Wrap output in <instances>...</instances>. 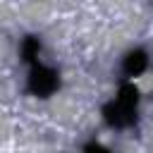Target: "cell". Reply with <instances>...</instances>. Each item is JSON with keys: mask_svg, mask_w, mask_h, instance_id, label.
I'll return each mask as SVG.
<instances>
[{"mask_svg": "<svg viewBox=\"0 0 153 153\" xmlns=\"http://www.w3.org/2000/svg\"><path fill=\"white\" fill-rule=\"evenodd\" d=\"M84 153H110L105 146H100V143H86L84 146Z\"/></svg>", "mask_w": 153, "mask_h": 153, "instance_id": "cell-6", "label": "cell"}, {"mask_svg": "<svg viewBox=\"0 0 153 153\" xmlns=\"http://www.w3.org/2000/svg\"><path fill=\"white\" fill-rule=\"evenodd\" d=\"M60 86V79H57V72L50 69V67H43V65H33L31 74H29V81H26V88L38 96V98H48L50 93H55Z\"/></svg>", "mask_w": 153, "mask_h": 153, "instance_id": "cell-1", "label": "cell"}, {"mask_svg": "<svg viewBox=\"0 0 153 153\" xmlns=\"http://www.w3.org/2000/svg\"><path fill=\"white\" fill-rule=\"evenodd\" d=\"M120 108L129 110V112H136V105H139V88L134 84H122L120 86V93H117V100H115Z\"/></svg>", "mask_w": 153, "mask_h": 153, "instance_id": "cell-4", "label": "cell"}, {"mask_svg": "<svg viewBox=\"0 0 153 153\" xmlns=\"http://www.w3.org/2000/svg\"><path fill=\"white\" fill-rule=\"evenodd\" d=\"M41 50V43L36 36H26L24 43H22V60L24 62H36V55Z\"/></svg>", "mask_w": 153, "mask_h": 153, "instance_id": "cell-5", "label": "cell"}, {"mask_svg": "<svg viewBox=\"0 0 153 153\" xmlns=\"http://www.w3.org/2000/svg\"><path fill=\"white\" fill-rule=\"evenodd\" d=\"M103 117L110 127H129V124L136 122V112H129V110L120 108L115 100L103 105Z\"/></svg>", "mask_w": 153, "mask_h": 153, "instance_id": "cell-2", "label": "cell"}, {"mask_svg": "<svg viewBox=\"0 0 153 153\" xmlns=\"http://www.w3.org/2000/svg\"><path fill=\"white\" fill-rule=\"evenodd\" d=\"M146 67H148V55H146V50H131V53L124 57V62H122V69H124L127 76H139Z\"/></svg>", "mask_w": 153, "mask_h": 153, "instance_id": "cell-3", "label": "cell"}]
</instances>
